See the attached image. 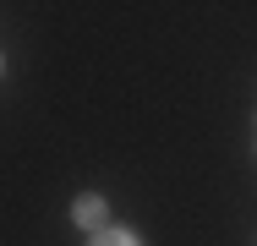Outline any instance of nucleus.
Masks as SVG:
<instances>
[{"instance_id": "nucleus-1", "label": "nucleus", "mask_w": 257, "mask_h": 246, "mask_svg": "<svg viewBox=\"0 0 257 246\" xmlns=\"http://www.w3.org/2000/svg\"><path fill=\"white\" fill-rule=\"evenodd\" d=\"M71 219H77V224H88V230H99V224H104V202H99V197H77Z\"/></svg>"}, {"instance_id": "nucleus-2", "label": "nucleus", "mask_w": 257, "mask_h": 246, "mask_svg": "<svg viewBox=\"0 0 257 246\" xmlns=\"http://www.w3.org/2000/svg\"><path fill=\"white\" fill-rule=\"evenodd\" d=\"M93 246H137V235H132V230H99Z\"/></svg>"}]
</instances>
